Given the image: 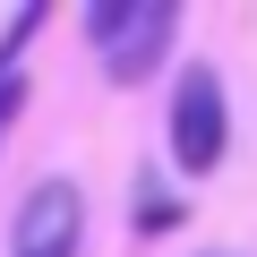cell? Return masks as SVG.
I'll return each instance as SVG.
<instances>
[{
    "label": "cell",
    "instance_id": "obj_1",
    "mask_svg": "<svg viewBox=\"0 0 257 257\" xmlns=\"http://www.w3.org/2000/svg\"><path fill=\"white\" fill-rule=\"evenodd\" d=\"M180 43V0H94L86 9V52L103 60L111 86H155Z\"/></svg>",
    "mask_w": 257,
    "mask_h": 257
},
{
    "label": "cell",
    "instance_id": "obj_2",
    "mask_svg": "<svg viewBox=\"0 0 257 257\" xmlns=\"http://www.w3.org/2000/svg\"><path fill=\"white\" fill-rule=\"evenodd\" d=\"M163 146H172V163H180L189 180H206V172H214V163L231 155V94H223V77H214L206 60H189V69L172 77Z\"/></svg>",
    "mask_w": 257,
    "mask_h": 257
},
{
    "label": "cell",
    "instance_id": "obj_3",
    "mask_svg": "<svg viewBox=\"0 0 257 257\" xmlns=\"http://www.w3.org/2000/svg\"><path fill=\"white\" fill-rule=\"evenodd\" d=\"M86 248V189L69 172L35 180L18 197V223H9V257H77Z\"/></svg>",
    "mask_w": 257,
    "mask_h": 257
},
{
    "label": "cell",
    "instance_id": "obj_4",
    "mask_svg": "<svg viewBox=\"0 0 257 257\" xmlns=\"http://www.w3.org/2000/svg\"><path fill=\"white\" fill-rule=\"evenodd\" d=\"M180 223V197H163L155 180H138V240H155V231H172Z\"/></svg>",
    "mask_w": 257,
    "mask_h": 257
},
{
    "label": "cell",
    "instance_id": "obj_5",
    "mask_svg": "<svg viewBox=\"0 0 257 257\" xmlns=\"http://www.w3.org/2000/svg\"><path fill=\"white\" fill-rule=\"evenodd\" d=\"M26 94H35V86H26V69H18V77H0V146H9V128H18Z\"/></svg>",
    "mask_w": 257,
    "mask_h": 257
},
{
    "label": "cell",
    "instance_id": "obj_6",
    "mask_svg": "<svg viewBox=\"0 0 257 257\" xmlns=\"http://www.w3.org/2000/svg\"><path fill=\"white\" fill-rule=\"evenodd\" d=\"M214 257H223V248H214Z\"/></svg>",
    "mask_w": 257,
    "mask_h": 257
}]
</instances>
